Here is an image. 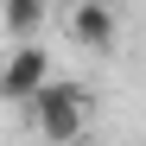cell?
Instances as JSON below:
<instances>
[{"label":"cell","mask_w":146,"mask_h":146,"mask_svg":"<svg viewBox=\"0 0 146 146\" xmlns=\"http://www.w3.org/2000/svg\"><path fill=\"white\" fill-rule=\"evenodd\" d=\"M26 108H32V127L51 146H83V121H89V89L83 83H44Z\"/></svg>","instance_id":"obj_1"},{"label":"cell","mask_w":146,"mask_h":146,"mask_svg":"<svg viewBox=\"0 0 146 146\" xmlns=\"http://www.w3.org/2000/svg\"><path fill=\"white\" fill-rule=\"evenodd\" d=\"M70 32H76V44H83V51H108V44H114V7L83 0V7L70 13Z\"/></svg>","instance_id":"obj_3"},{"label":"cell","mask_w":146,"mask_h":146,"mask_svg":"<svg viewBox=\"0 0 146 146\" xmlns=\"http://www.w3.org/2000/svg\"><path fill=\"white\" fill-rule=\"evenodd\" d=\"M44 83H51V57L38 44H13L0 64V102H32Z\"/></svg>","instance_id":"obj_2"},{"label":"cell","mask_w":146,"mask_h":146,"mask_svg":"<svg viewBox=\"0 0 146 146\" xmlns=\"http://www.w3.org/2000/svg\"><path fill=\"white\" fill-rule=\"evenodd\" d=\"M0 19H7V32H13L19 44H32V38H38V26H44V0H13Z\"/></svg>","instance_id":"obj_4"}]
</instances>
